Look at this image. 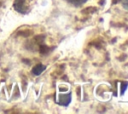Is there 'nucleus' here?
<instances>
[{"mask_svg": "<svg viewBox=\"0 0 128 114\" xmlns=\"http://www.w3.org/2000/svg\"><path fill=\"white\" fill-rule=\"evenodd\" d=\"M71 99H72V94L70 92H67V93H59L58 96H57V103L61 106H68L71 102Z\"/></svg>", "mask_w": 128, "mask_h": 114, "instance_id": "obj_1", "label": "nucleus"}, {"mask_svg": "<svg viewBox=\"0 0 128 114\" xmlns=\"http://www.w3.org/2000/svg\"><path fill=\"white\" fill-rule=\"evenodd\" d=\"M70 5L74 6V7H80L83 4H85L88 0H66Z\"/></svg>", "mask_w": 128, "mask_h": 114, "instance_id": "obj_2", "label": "nucleus"}, {"mask_svg": "<svg viewBox=\"0 0 128 114\" xmlns=\"http://www.w3.org/2000/svg\"><path fill=\"white\" fill-rule=\"evenodd\" d=\"M44 70H45V66L42 65V64H38V65H36V66L32 69V73L35 74V75H40Z\"/></svg>", "mask_w": 128, "mask_h": 114, "instance_id": "obj_3", "label": "nucleus"}, {"mask_svg": "<svg viewBox=\"0 0 128 114\" xmlns=\"http://www.w3.org/2000/svg\"><path fill=\"white\" fill-rule=\"evenodd\" d=\"M121 4L124 9L128 10V0H121Z\"/></svg>", "mask_w": 128, "mask_h": 114, "instance_id": "obj_4", "label": "nucleus"}]
</instances>
